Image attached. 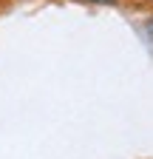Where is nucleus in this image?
I'll return each mask as SVG.
<instances>
[{"instance_id": "f257e3e1", "label": "nucleus", "mask_w": 153, "mask_h": 159, "mask_svg": "<svg viewBox=\"0 0 153 159\" xmlns=\"http://www.w3.org/2000/svg\"><path fill=\"white\" fill-rule=\"evenodd\" d=\"M91 3H102L105 6V3H116V0H91Z\"/></svg>"}, {"instance_id": "f03ea898", "label": "nucleus", "mask_w": 153, "mask_h": 159, "mask_svg": "<svg viewBox=\"0 0 153 159\" xmlns=\"http://www.w3.org/2000/svg\"><path fill=\"white\" fill-rule=\"evenodd\" d=\"M147 31H150V34H153V20H147Z\"/></svg>"}]
</instances>
